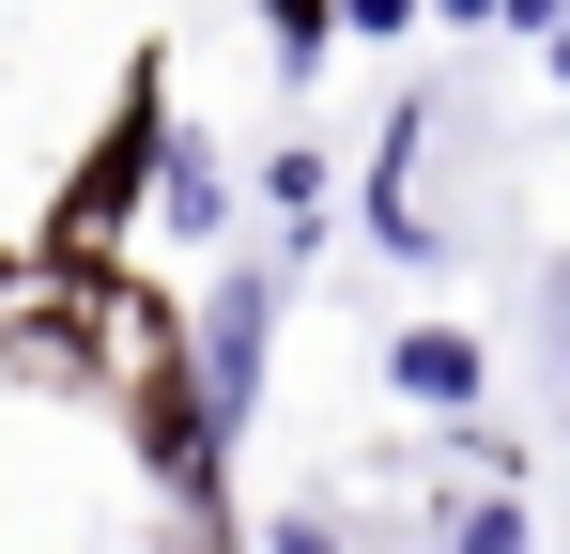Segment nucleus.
<instances>
[{"mask_svg":"<svg viewBox=\"0 0 570 554\" xmlns=\"http://www.w3.org/2000/svg\"><path fill=\"white\" fill-rule=\"evenodd\" d=\"M385 385H401V400H463V385H478V339H448V324H416V339L385 355Z\"/></svg>","mask_w":570,"mask_h":554,"instance_id":"obj_1","label":"nucleus"},{"mask_svg":"<svg viewBox=\"0 0 570 554\" xmlns=\"http://www.w3.org/2000/svg\"><path fill=\"white\" fill-rule=\"evenodd\" d=\"M247 369H263V293L216 308V416H247Z\"/></svg>","mask_w":570,"mask_h":554,"instance_id":"obj_2","label":"nucleus"},{"mask_svg":"<svg viewBox=\"0 0 570 554\" xmlns=\"http://www.w3.org/2000/svg\"><path fill=\"white\" fill-rule=\"evenodd\" d=\"M278 554H340V540H324V524H278Z\"/></svg>","mask_w":570,"mask_h":554,"instance_id":"obj_3","label":"nucleus"},{"mask_svg":"<svg viewBox=\"0 0 570 554\" xmlns=\"http://www.w3.org/2000/svg\"><path fill=\"white\" fill-rule=\"evenodd\" d=\"M556 62H570V31H556Z\"/></svg>","mask_w":570,"mask_h":554,"instance_id":"obj_4","label":"nucleus"}]
</instances>
